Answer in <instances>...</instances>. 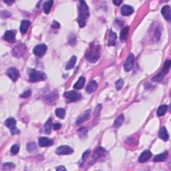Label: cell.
<instances>
[{"instance_id": "cell-1", "label": "cell", "mask_w": 171, "mask_h": 171, "mask_svg": "<svg viewBox=\"0 0 171 171\" xmlns=\"http://www.w3.org/2000/svg\"><path fill=\"white\" fill-rule=\"evenodd\" d=\"M80 11H79L78 23L80 28H84L86 24V20L88 19L90 16L89 8L88 7L86 3L84 1H80Z\"/></svg>"}, {"instance_id": "cell-2", "label": "cell", "mask_w": 171, "mask_h": 171, "mask_svg": "<svg viewBox=\"0 0 171 171\" xmlns=\"http://www.w3.org/2000/svg\"><path fill=\"white\" fill-rule=\"evenodd\" d=\"M85 57L89 62L92 63L97 62L100 58L99 46H95L94 44H92Z\"/></svg>"}, {"instance_id": "cell-3", "label": "cell", "mask_w": 171, "mask_h": 171, "mask_svg": "<svg viewBox=\"0 0 171 171\" xmlns=\"http://www.w3.org/2000/svg\"><path fill=\"white\" fill-rule=\"evenodd\" d=\"M29 78L30 82H36L38 81L46 80V75L45 73L40 72V71H37L35 69H32L30 70Z\"/></svg>"}, {"instance_id": "cell-4", "label": "cell", "mask_w": 171, "mask_h": 171, "mask_svg": "<svg viewBox=\"0 0 171 171\" xmlns=\"http://www.w3.org/2000/svg\"><path fill=\"white\" fill-rule=\"evenodd\" d=\"M16 123H17V122L13 118H9L6 120L5 122V125L9 128L12 134H20V131L16 128Z\"/></svg>"}, {"instance_id": "cell-5", "label": "cell", "mask_w": 171, "mask_h": 171, "mask_svg": "<svg viewBox=\"0 0 171 171\" xmlns=\"http://www.w3.org/2000/svg\"><path fill=\"white\" fill-rule=\"evenodd\" d=\"M64 96L67 99L68 102H72L78 100L81 98V94L74 90L66 92L64 94Z\"/></svg>"}, {"instance_id": "cell-6", "label": "cell", "mask_w": 171, "mask_h": 171, "mask_svg": "<svg viewBox=\"0 0 171 171\" xmlns=\"http://www.w3.org/2000/svg\"><path fill=\"white\" fill-rule=\"evenodd\" d=\"M74 152V150L70 146L63 145L60 147L57 148L56 153L59 155H67V154H71Z\"/></svg>"}, {"instance_id": "cell-7", "label": "cell", "mask_w": 171, "mask_h": 171, "mask_svg": "<svg viewBox=\"0 0 171 171\" xmlns=\"http://www.w3.org/2000/svg\"><path fill=\"white\" fill-rule=\"evenodd\" d=\"M47 49H48V48H47V46L45 44H39L34 48V54H35L36 56L42 57L46 54Z\"/></svg>"}, {"instance_id": "cell-8", "label": "cell", "mask_w": 171, "mask_h": 171, "mask_svg": "<svg viewBox=\"0 0 171 171\" xmlns=\"http://www.w3.org/2000/svg\"><path fill=\"white\" fill-rule=\"evenodd\" d=\"M6 74L13 82H15L20 77L19 71L15 68H10L8 69L7 72H6Z\"/></svg>"}, {"instance_id": "cell-9", "label": "cell", "mask_w": 171, "mask_h": 171, "mask_svg": "<svg viewBox=\"0 0 171 171\" xmlns=\"http://www.w3.org/2000/svg\"><path fill=\"white\" fill-rule=\"evenodd\" d=\"M134 62V56L133 54H130L129 56H128L127 61H126L125 63V65H124V68L126 72H129L131 70L132 66H133V64Z\"/></svg>"}, {"instance_id": "cell-10", "label": "cell", "mask_w": 171, "mask_h": 171, "mask_svg": "<svg viewBox=\"0 0 171 171\" xmlns=\"http://www.w3.org/2000/svg\"><path fill=\"white\" fill-rule=\"evenodd\" d=\"M3 40L8 42H13L15 41V32L13 30H9V31L5 32V33L3 35Z\"/></svg>"}, {"instance_id": "cell-11", "label": "cell", "mask_w": 171, "mask_h": 171, "mask_svg": "<svg viewBox=\"0 0 171 171\" xmlns=\"http://www.w3.org/2000/svg\"><path fill=\"white\" fill-rule=\"evenodd\" d=\"M152 152H150V150H146L140 154V157L138 158V162H141V163L147 162L148 160L152 157Z\"/></svg>"}, {"instance_id": "cell-12", "label": "cell", "mask_w": 171, "mask_h": 171, "mask_svg": "<svg viewBox=\"0 0 171 171\" xmlns=\"http://www.w3.org/2000/svg\"><path fill=\"white\" fill-rule=\"evenodd\" d=\"M38 143L41 147H48V146H52L54 143V141L48 138L40 137L38 140Z\"/></svg>"}, {"instance_id": "cell-13", "label": "cell", "mask_w": 171, "mask_h": 171, "mask_svg": "<svg viewBox=\"0 0 171 171\" xmlns=\"http://www.w3.org/2000/svg\"><path fill=\"white\" fill-rule=\"evenodd\" d=\"M22 46H24V45H18V46H15V48H14L13 50V54L14 56H16V57H20L22 56V55L24 54V53L26 52V47L24 46V48H22Z\"/></svg>"}, {"instance_id": "cell-14", "label": "cell", "mask_w": 171, "mask_h": 171, "mask_svg": "<svg viewBox=\"0 0 171 171\" xmlns=\"http://www.w3.org/2000/svg\"><path fill=\"white\" fill-rule=\"evenodd\" d=\"M161 13L163 15L164 18H165L166 20L170 21L171 20V14H170V5H164L162 7L161 9Z\"/></svg>"}, {"instance_id": "cell-15", "label": "cell", "mask_w": 171, "mask_h": 171, "mask_svg": "<svg viewBox=\"0 0 171 171\" xmlns=\"http://www.w3.org/2000/svg\"><path fill=\"white\" fill-rule=\"evenodd\" d=\"M134 12V8L129 5H125L121 8V13L124 16L131 15Z\"/></svg>"}, {"instance_id": "cell-16", "label": "cell", "mask_w": 171, "mask_h": 171, "mask_svg": "<svg viewBox=\"0 0 171 171\" xmlns=\"http://www.w3.org/2000/svg\"><path fill=\"white\" fill-rule=\"evenodd\" d=\"M98 83L95 80H91L88 83V84L87 85L86 92L89 94L94 92L96 90V89L98 88Z\"/></svg>"}, {"instance_id": "cell-17", "label": "cell", "mask_w": 171, "mask_h": 171, "mask_svg": "<svg viewBox=\"0 0 171 171\" xmlns=\"http://www.w3.org/2000/svg\"><path fill=\"white\" fill-rule=\"evenodd\" d=\"M31 25V22L29 20H22L21 22V25H20V32H21L22 34H26L27 32V30L28 28H29L30 26Z\"/></svg>"}, {"instance_id": "cell-18", "label": "cell", "mask_w": 171, "mask_h": 171, "mask_svg": "<svg viewBox=\"0 0 171 171\" xmlns=\"http://www.w3.org/2000/svg\"><path fill=\"white\" fill-rule=\"evenodd\" d=\"M105 154H106V150H104V148L99 147L96 150L94 154V157L95 158L96 160L101 159L103 156H105Z\"/></svg>"}, {"instance_id": "cell-19", "label": "cell", "mask_w": 171, "mask_h": 171, "mask_svg": "<svg viewBox=\"0 0 171 171\" xmlns=\"http://www.w3.org/2000/svg\"><path fill=\"white\" fill-rule=\"evenodd\" d=\"M90 112H91V110H88L85 112L84 113V114H83L82 116H81L80 118H79L78 121L76 122V125H80V124H82L83 123H84L85 121H86L88 120V118H90Z\"/></svg>"}, {"instance_id": "cell-20", "label": "cell", "mask_w": 171, "mask_h": 171, "mask_svg": "<svg viewBox=\"0 0 171 171\" xmlns=\"http://www.w3.org/2000/svg\"><path fill=\"white\" fill-rule=\"evenodd\" d=\"M159 137L161 138L164 141H167L169 138V135H168V131L165 127H162L160 129L159 131Z\"/></svg>"}, {"instance_id": "cell-21", "label": "cell", "mask_w": 171, "mask_h": 171, "mask_svg": "<svg viewBox=\"0 0 171 171\" xmlns=\"http://www.w3.org/2000/svg\"><path fill=\"white\" fill-rule=\"evenodd\" d=\"M168 155V153L167 151L164 152L163 153L156 155L155 157L154 158V161L156 162H163L166 159V158H167Z\"/></svg>"}, {"instance_id": "cell-22", "label": "cell", "mask_w": 171, "mask_h": 171, "mask_svg": "<svg viewBox=\"0 0 171 171\" xmlns=\"http://www.w3.org/2000/svg\"><path fill=\"white\" fill-rule=\"evenodd\" d=\"M117 38V36L115 32H114L113 31L110 30V35H109V40H108V45L109 46H115L116 44V40Z\"/></svg>"}, {"instance_id": "cell-23", "label": "cell", "mask_w": 171, "mask_h": 171, "mask_svg": "<svg viewBox=\"0 0 171 171\" xmlns=\"http://www.w3.org/2000/svg\"><path fill=\"white\" fill-rule=\"evenodd\" d=\"M129 26H126V27H125L122 30L121 34H120V39H121L122 42L125 41V40H127L128 35V32H129Z\"/></svg>"}, {"instance_id": "cell-24", "label": "cell", "mask_w": 171, "mask_h": 171, "mask_svg": "<svg viewBox=\"0 0 171 171\" xmlns=\"http://www.w3.org/2000/svg\"><path fill=\"white\" fill-rule=\"evenodd\" d=\"M85 82H86V79L83 76L80 77V78L78 79V82L74 85V88L76 90H80L83 88V87H84L85 84Z\"/></svg>"}, {"instance_id": "cell-25", "label": "cell", "mask_w": 171, "mask_h": 171, "mask_svg": "<svg viewBox=\"0 0 171 171\" xmlns=\"http://www.w3.org/2000/svg\"><path fill=\"white\" fill-rule=\"evenodd\" d=\"M77 61V57L76 56H73L72 58H70V60L68 61V64H67L66 66V69L67 70H70V69L73 68L76 64Z\"/></svg>"}, {"instance_id": "cell-26", "label": "cell", "mask_w": 171, "mask_h": 171, "mask_svg": "<svg viewBox=\"0 0 171 171\" xmlns=\"http://www.w3.org/2000/svg\"><path fill=\"white\" fill-rule=\"evenodd\" d=\"M53 4H54V1H52V0L45 2L44 4V11L45 13L48 14L50 13V9L52 7Z\"/></svg>"}, {"instance_id": "cell-27", "label": "cell", "mask_w": 171, "mask_h": 171, "mask_svg": "<svg viewBox=\"0 0 171 171\" xmlns=\"http://www.w3.org/2000/svg\"><path fill=\"white\" fill-rule=\"evenodd\" d=\"M170 66H171L170 60H166L165 62H164L163 68H162V70L161 71V72L162 73V74H163L164 75H166V74H168V72H169Z\"/></svg>"}, {"instance_id": "cell-28", "label": "cell", "mask_w": 171, "mask_h": 171, "mask_svg": "<svg viewBox=\"0 0 171 171\" xmlns=\"http://www.w3.org/2000/svg\"><path fill=\"white\" fill-rule=\"evenodd\" d=\"M125 121V116L123 114H121L116 118V119L115 120L114 123V126L116 128H118L123 125V122Z\"/></svg>"}, {"instance_id": "cell-29", "label": "cell", "mask_w": 171, "mask_h": 171, "mask_svg": "<svg viewBox=\"0 0 171 171\" xmlns=\"http://www.w3.org/2000/svg\"><path fill=\"white\" fill-rule=\"evenodd\" d=\"M52 120L51 118H50L48 121H47L46 123L44 125V131L47 134H50L51 133V128H52Z\"/></svg>"}, {"instance_id": "cell-30", "label": "cell", "mask_w": 171, "mask_h": 171, "mask_svg": "<svg viewBox=\"0 0 171 171\" xmlns=\"http://www.w3.org/2000/svg\"><path fill=\"white\" fill-rule=\"evenodd\" d=\"M168 109V106L167 105H162L158 108V110H157V115L158 116H162L165 114L166 110Z\"/></svg>"}, {"instance_id": "cell-31", "label": "cell", "mask_w": 171, "mask_h": 171, "mask_svg": "<svg viewBox=\"0 0 171 171\" xmlns=\"http://www.w3.org/2000/svg\"><path fill=\"white\" fill-rule=\"evenodd\" d=\"M56 115L60 119H64L66 116V110L64 108H58L56 110Z\"/></svg>"}, {"instance_id": "cell-32", "label": "cell", "mask_w": 171, "mask_h": 171, "mask_svg": "<svg viewBox=\"0 0 171 171\" xmlns=\"http://www.w3.org/2000/svg\"><path fill=\"white\" fill-rule=\"evenodd\" d=\"M36 147H37V146H36L35 142H30V143H28L27 146H26L27 150L30 152L35 151L36 150Z\"/></svg>"}, {"instance_id": "cell-33", "label": "cell", "mask_w": 171, "mask_h": 171, "mask_svg": "<svg viewBox=\"0 0 171 171\" xmlns=\"http://www.w3.org/2000/svg\"><path fill=\"white\" fill-rule=\"evenodd\" d=\"M164 76V75L162 74V72H160L158 73L157 75H156L155 76L153 77L152 79V80L153 81V82H161L162 79H163Z\"/></svg>"}, {"instance_id": "cell-34", "label": "cell", "mask_w": 171, "mask_h": 171, "mask_svg": "<svg viewBox=\"0 0 171 171\" xmlns=\"http://www.w3.org/2000/svg\"><path fill=\"white\" fill-rule=\"evenodd\" d=\"M15 167V165L13 163H10V162H7V163L3 164V170H11Z\"/></svg>"}, {"instance_id": "cell-35", "label": "cell", "mask_w": 171, "mask_h": 171, "mask_svg": "<svg viewBox=\"0 0 171 171\" xmlns=\"http://www.w3.org/2000/svg\"><path fill=\"white\" fill-rule=\"evenodd\" d=\"M124 80L123 79H120L118 81H116V89L118 90H120L122 89V88L123 87V85H124Z\"/></svg>"}, {"instance_id": "cell-36", "label": "cell", "mask_w": 171, "mask_h": 171, "mask_svg": "<svg viewBox=\"0 0 171 171\" xmlns=\"http://www.w3.org/2000/svg\"><path fill=\"white\" fill-rule=\"evenodd\" d=\"M19 150H20L19 146H18L17 144H14V145L12 146L11 148V152L13 154H16L18 153Z\"/></svg>"}, {"instance_id": "cell-37", "label": "cell", "mask_w": 171, "mask_h": 171, "mask_svg": "<svg viewBox=\"0 0 171 171\" xmlns=\"http://www.w3.org/2000/svg\"><path fill=\"white\" fill-rule=\"evenodd\" d=\"M31 90H26L24 92L23 94H22L20 95V97L21 98H29L30 96H31Z\"/></svg>"}, {"instance_id": "cell-38", "label": "cell", "mask_w": 171, "mask_h": 171, "mask_svg": "<svg viewBox=\"0 0 171 171\" xmlns=\"http://www.w3.org/2000/svg\"><path fill=\"white\" fill-rule=\"evenodd\" d=\"M52 28H55V29H59L60 28V24L58 23V22L54 21L52 23Z\"/></svg>"}, {"instance_id": "cell-39", "label": "cell", "mask_w": 171, "mask_h": 171, "mask_svg": "<svg viewBox=\"0 0 171 171\" xmlns=\"http://www.w3.org/2000/svg\"><path fill=\"white\" fill-rule=\"evenodd\" d=\"M62 127V125L60 123H55L54 125H53V129L54 130H57Z\"/></svg>"}, {"instance_id": "cell-40", "label": "cell", "mask_w": 171, "mask_h": 171, "mask_svg": "<svg viewBox=\"0 0 171 171\" xmlns=\"http://www.w3.org/2000/svg\"><path fill=\"white\" fill-rule=\"evenodd\" d=\"M90 153V150H87V151H86L83 154V156H82L83 159H86V158L89 156Z\"/></svg>"}, {"instance_id": "cell-41", "label": "cell", "mask_w": 171, "mask_h": 171, "mask_svg": "<svg viewBox=\"0 0 171 171\" xmlns=\"http://www.w3.org/2000/svg\"><path fill=\"white\" fill-rule=\"evenodd\" d=\"M56 170H66V168H65L64 166H58V167L56 168Z\"/></svg>"}, {"instance_id": "cell-42", "label": "cell", "mask_w": 171, "mask_h": 171, "mask_svg": "<svg viewBox=\"0 0 171 171\" xmlns=\"http://www.w3.org/2000/svg\"><path fill=\"white\" fill-rule=\"evenodd\" d=\"M113 3H114L116 5H121L122 3H123V1H116V0H114V1H113Z\"/></svg>"}, {"instance_id": "cell-43", "label": "cell", "mask_w": 171, "mask_h": 171, "mask_svg": "<svg viewBox=\"0 0 171 171\" xmlns=\"http://www.w3.org/2000/svg\"><path fill=\"white\" fill-rule=\"evenodd\" d=\"M3 2H5V3H8V4H11L12 3H13V1H3Z\"/></svg>"}]
</instances>
